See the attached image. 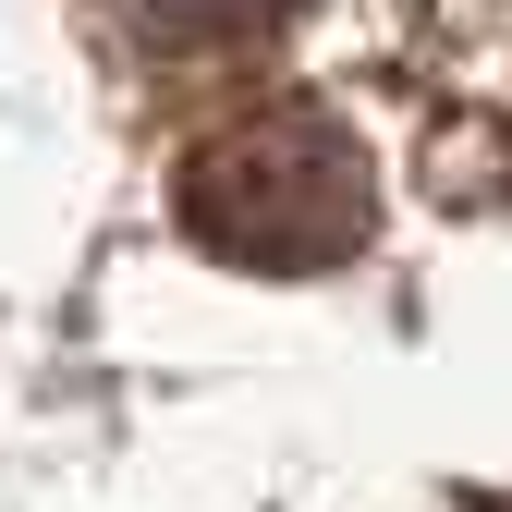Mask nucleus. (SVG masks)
<instances>
[{
    "label": "nucleus",
    "instance_id": "obj_1",
    "mask_svg": "<svg viewBox=\"0 0 512 512\" xmlns=\"http://www.w3.org/2000/svg\"><path fill=\"white\" fill-rule=\"evenodd\" d=\"M366 220H378L366 147L317 98H269L183 159V232L244 256V269H330L366 244Z\"/></svg>",
    "mask_w": 512,
    "mask_h": 512
},
{
    "label": "nucleus",
    "instance_id": "obj_2",
    "mask_svg": "<svg viewBox=\"0 0 512 512\" xmlns=\"http://www.w3.org/2000/svg\"><path fill=\"white\" fill-rule=\"evenodd\" d=\"M110 13L135 25L147 49H183V61H196V49H244V37H269L281 0H110Z\"/></svg>",
    "mask_w": 512,
    "mask_h": 512
}]
</instances>
